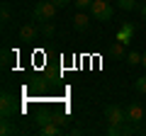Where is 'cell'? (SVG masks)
<instances>
[{"instance_id": "5bb4252c", "label": "cell", "mask_w": 146, "mask_h": 136, "mask_svg": "<svg viewBox=\"0 0 146 136\" xmlns=\"http://www.w3.org/2000/svg\"><path fill=\"white\" fill-rule=\"evenodd\" d=\"M141 56H144V53H139V51H129L127 53V63H129V66H139Z\"/></svg>"}, {"instance_id": "ffe728a7", "label": "cell", "mask_w": 146, "mask_h": 136, "mask_svg": "<svg viewBox=\"0 0 146 136\" xmlns=\"http://www.w3.org/2000/svg\"><path fill=\"white\" fill-rule=\"evenodd\" d=\"M141 66L146 68V53H144V56H141Z\"/></svg>"}, {"instance_id": "5b68a950", "label": "cell", "mask_w": 146, "mask_h": 136, "mask_svg": "<svg viewBox=\"0 0 146 136\" xmlns=\"http://www.w3.org/2000/svg\"><path fill=\"white\" fill-rule=\"evenodd\" d=\"M15 112H17L15 95H10V92H3V95H0V114H3V117H12Z\"/></svg>"}, {"instance_id": "ac0fdd59", "label": "cell", "mask_w": 146, "mask_h": 136, "mask_svg": "<svg viewBox=\"0 0 146 136\" xmlns=\"http://www.w3.org/2000/svg\"><path fill=\"white\" fill-rule=\"evenodd\" d=\"M54 3H56V7H58V10H63V7H68V5H71L73 0H54Z\"/></svg>"}, {"instance_id": "277c9868", "label": "cell", "mask_w": 146, "mask_h": 136, "mask_svg": "<svg viewBox=\"0 0 146 136\" xmlns=\"http://www.w3.org/2000/svg\"><path fill=\"white\" fill-rule=\"evenodd\" d=\"M105 119H107V124H124L127 114L119 105H107L105 107Z\"/></svg>"}, {"instance_id": "52a82bcc", "label": "cell", "mask_w": 146, "mask_h": 136, "mask_svg": "<svg viewBox=\"0 0 146 136\" xmlns=\"http://www.w3.org/2000/svg\"><path fill=\"white\" fill-rule=\"evenodd\" d=\"M134 32H136V27L131 24V22H124V24L119 27V32H117V42H122V44H127L131 37H134Z\"/></svg>"}, {"instance_id": "e0dca14e", "label": "cell", "mask_w": 146, "mask_h": 136, "mask_svg": "<svg viewBox=\"0 0 146 136\" xmlns=\"http://www.w3.org/2000/svg\"><path fill=\"white\" fill-rule=\"evenodd\" d=\"M0 20H3V24L10 22V7H7V5H3V10H0Z\"/></svg>"}, {"instance_id": "d6986e66", "label": "cell", "mask_w": 146, "mask_h": 136, "mask_svg": "<svg viewBox=\"0 0 146 136\" xmlns=\"http://www.w3.org/2000/svg\"><path fill=\"white\" fill-rule=\"evenodd\" d=\"M139 15H141V20L146 22V3H144V5H139Z\"/></svg>"}, {"instance_id": "2e32d148", "label": "cell", "mask_w": 146, "mask_h": 136, "mask_svg": "<svg viewBox=\"0 0 146 136\" xmlns=\"http://www.w3.org/2000/svg\"><path fill=\"white\" fill-rule=\"evenodd\" d=\"M73 5L78 7V10H90V5H93V0H73Z\"/></svg>"}, {"instance_id": "9c48e42d", "label": "cell", "mask_w": 146, "mask_h": 136, "mask_svg": "<svg viewBox=\"0 0 146 136\" xmlns=\"http://www.w3.org/2000/svg\"><path fill=\"white\" fill-rule=\"evenodd\" d=\"M107 53H110L112 58H127V51H124V44H122V42H115V44H110Z\"/></svg>"}, {"instance_id": "9a60e30c", "label": "cell", "mask_w": 146, "mask_h": 136, "mask_svg": "<svg viewBox=\"0 0 146 136\" xmlns=\"http://www.w3.org/2000/svg\"><path fill=\"white\" fill-rule=\"evenodd\" d=\"M134 90H136V92H141V95H146V75H141V78L134 80Z\"/></svg>"}, {"instance_id": "8992f818", "label": "cell", "mask_w": 146, "mask_h": 136, "mask_svg": "<svg viewBox=\"0 0 146 136\" xmlns=\"http://www.w3.org/2000/svg\"><path fill=\"white\" fill-rule=\"evenodd\" d=\"M39 34H42V32H39V27H34V24H25V27L20 29V42L29 44V42H34Z\"/></svg>"}, {"instance_id": "6da1fadb", "label": "cell", "mask_w": 146, "mask_h": 136, "mask_svg": "<svg viewBox=\"0 0 146 136\" xmlns=\"http://www.w3.org/2000/svg\"><path fill=\"white\" fill-rule=\"evenodd\" d=\"M56 3L54 0H39L34 5V12H32V17H34V22H49L54 20V15H56Z\"/></svg>"}, {"instance_id": "3957f363", "label": "cell", "mask_w": 146, "mask_h": 136, "mask_svg": "<svg viewBox=\"0 0 146 136\" xmlns=\"http://www.w3.org/2000/svg\"><path fill=\"white\" fill-rule=\"evenodd\" d=\"M124 114H127V121H129V124H141V121L146 119V112H144V107H141L139 102H129V105L124 107Z\"/></svg>"}, {"instance_id": "7c38bea8", "label": "cell", "mask_w": 146, "mask_h": 136, "mask_svg": "<svg viewBox=\"0 0 146 136\" xmlns=\"http://www.w3.org/2000/svg\"><path fill=\"white\" fill-rule=\"evenodd\" d=\"M117 3V7H119V10H139V0H115Z\"/></svg>"}, {"instance_id": "4fadbf2b", "label": "cell", "mask_w": 146, "mask_h": 136, "mask_svg": "<svg viewBox=\"0 0 146 136\" xmlns=\"http://www.w3.org/2000/svg\"><path fill=\"white\" fill-rule=\"evenodd\" d=\"M0 134H3V136L17 134V126H12V124H10V117H3V126H0Z\"/></svg>"}, {"instance_id": "ba28073f", "label": "cell", "mask_w": 146, "mask_h": 136, "mask_svg": "<svg viewBox=\"0 0 146 136\" xmlns=\"http://www.w3.org/2000/svg\"><path fill=\"white\" fill-rule=\"evenodd\" d=\"M88 27H90V17L85 15L83 10H80L78 15H73V29H76V32H85Z\"/></svg>"}, {"instance_id": "8fae6325", "label": "cell", "mask_w": 146, "mask_h": 136, "mask_svg": "<svg viewBox=\"0 0 146 136\" xmlns=\"http://www.w3.org/2000/svg\"><path fill=\"white\" fill-rule=\"evenodd\" d=\"M39 32H42V37L51 39L54 34H56V24H54L51 20H49V22H42V27H39Z\"/></svg>"}, {"instance_id": "30bf717a", "label": "cell", "mask_w": 146, "mask_h": 136, "mask_svg": "<svg viewBox=\"0 0 146 136\" xmlns=\"http://www.w3.org/2000/svg\"><path fill=\"white\" fill-rule=\"evenodd\" d=\"M39 134H42V136H56V134H61V129H58L56 121H51V124L39 126Z\"/></svg>"}, {"instance_id": "7a4b0ae2", "label": "cell", "mask_w": 146, "mask_h": 136, "mask_svg": "<svg viewBox=\"0 0 146 136\" xmlns=\"http://www.w3.org/2000/svg\"><path fill=\"white\" fill-rule=\"evenodd\" d=\"M90 15H93V20H98V22H110L112 15H115V7H112L110 0H93Z\"/></svg>"}]
</instances>
